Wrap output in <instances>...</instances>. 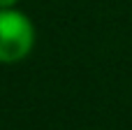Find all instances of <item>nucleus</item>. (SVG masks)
<instances>
[{
  "instance_id": "f257e3e1",
  "label": "nucleus",
  "mask_w": 132,
  "mask_h": 130,
  "mask_svg": "<svg viewBox=\"0 0 132 130\" xmlns=\"http://www.w3.org/2000/svg\"><path fill=\"white\" fill-rule=\"evenodd\" d=\"M35 47V26L16 7L0 9V63H19Z\"/></svg>"
},
{
  "instance_id": "f03ea898",
  "label": "nucleus",
  "mask_w": 132,
  "mask_h": 130,
  "mask_svg": "<svg viewBox=\"0 0 132 130\" xmlns=\"http://www.w3.org/2000/svg\"><path fill=\"white\" fill-rule=\"evenodd\" d=\"M19 0H0V9H7V7H14Z\"/></svg>"
}]
</instances>
